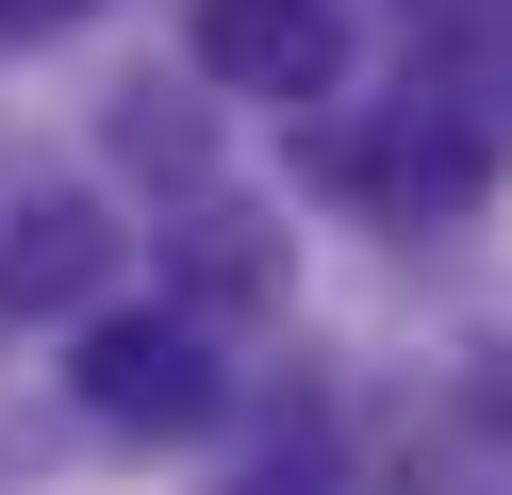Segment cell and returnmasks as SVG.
I'll return each mask as SVG.
<instances>
[{"mask_svg": "<svg viewBox=\"0 0 512 495\" xmlns=\"http://www.w3.org/2000/svg\"><path fill=\"white\" fill-rule=\"evenodd\" d=\"M199 66L232 99H331L347 17H331V0H199Z\"/></svg>", "mask_w": 512, "mask_h": 495, "instance_id": "obj_2", "label": "cell"}, {"mask_svg": "<svg viewBox=\"0 0 512 495\" xmlns=\"http://www.w3.org/2000/svg\"><path fill=\"white\" fill-rule=\"evenodd\" d=\"M0 281H17V297H83V281H100V215H83V198H50V215H17V248H0Z\"/></svg>", "mask_w": 512, "mask_h": 495, "instance_id": "obj_3", "label": "cell"}, {"mask_svg": "<svg viewBox=\"0 0 512 495\" xmlns=\"http://www.w3.org/2000/svg\"><path fill=\"white\" fill-rule=\"evenodd\" d=\"M83 17V0H0V33H67Z\"/></svg>", "mask_w": 512, "mask_h": 495, "instance_id": "obj_4", "label": "cell"}, {"mask_svg": "<svg viewBox=\"0 0 512 495\" xmlns=\"http://www.w3.org/2000/svg\"><path fill=\"white\" fill-rule=\"evenodd\" d=\"M83 413L100 429H199L215 413V347L182 314H100L83 330Z\"/></svg>", "mask_w": 512, "mask_h": 495, "instance_id": "obj_1", "label": "cell"}]
</instances>
